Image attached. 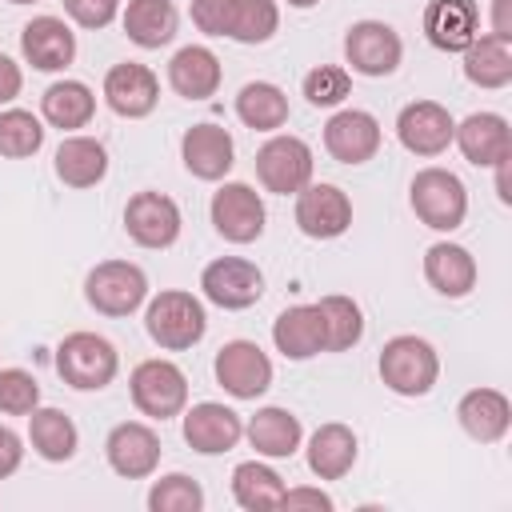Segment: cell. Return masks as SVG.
Here are the masks:
<instances>
[{"label": "cell", "mask_w": 512, "mask_h": 512, "mask_svg": "<svg viewBox=\"0 0 512 512\" xmlns=\"http://www.w3.org/2000/svg\"><path fill=\"white\" fill-rule=\"evenodd\" d=\"M28 440H32V448H36L40 460L64 464V460L76 456L80 432H76V424H72L68 412H60V408H40V404H36V408L28 412Z\"/></svg>", "instance_id": "obj_30"}, {"label": "cell", "mask_w": 512, "mask_h": 512, "mask_svg": "<svg viewBox=\"0 0 512 512\" xmlns=\"http://www.w3.org/2000/svg\"><path fill=\"white\" fill-rule=\"evenodd\" d=\"M356 464V432L348 424H320L308 440V468L320 480H344Z\"/></svg>", "instance_id": "obj_29"}, {"label": "cell", "mask_w": 512, "mask_h": 512, "mask_svg": "<svg viewBox=\"0 0 512 512\" xmlns=\"http://www.w3.org/2000/svg\"><path fill=\"white\" fill-rule=\"evenodd\" d=\"M452 132H456V120L436 100H412L396 116V136H400V144L412 156H440V152H448Z\"/></svg>", "instance_id": "obj_14"}, {"label": "cell", "mask_w": 512, "mask_h": 512, "mask_svg": "<svg viewBox=\"0 0 512 512\" xmlns=\"http://www.w3.org/2000/svg\"><path fill=\"white\" fill-rule=\"evenodd\" d=\"M220 56L204 44H184L172 60H168V84L176 96L184 100H208L220 88Z\"/></svg>", "instance_id": "obj_24"}, {"label": "cell", "mask_w": 512, "mask_h": 512, "mask_svg": "<svg viewBox=\"0 0 512 512\" xmlns=\"http://www.w3.org/2000/svg\"><path fill=\"white\" fill-rule=\"evenodd\" d=\"M236 116H240V124H248L256 132H276L288 124V96H284V88H276L268 80H252L236 96Z\"/></svg>", "instance_id": "obj_34"}, {"label": "cell", "mask_w": 512, "mask_h": 512, "mask_svg": "<svg viewBox=\"0 0 512 512\" xmlns=\"http://www.w3.org/2000/svg\"><path fill=\"white\" fill-rule=\"evenodd\" d=\"M160 100V80L148 64H136V60H124V64H112L108 76H104V104L124 116V120H140L156 108Z\"/></svg>", "instance_id": "obj_15"}, {"label": "cell", "mask_w": 512, "mask_h": 512, "mask_svg": "<svg viewBox=\"0 0 512 512\" xmlns=\"http://www.w3.org/2000/svg\"><path fill=\"white\" fill-rule=\"evenodd\" d=\"M320 324H324V352H348L364 336V316L352 296H324L316 300Z\"/></svg>", "instance_id": "obj_36"}, {"label": "cell", "mask_w": 512, "mask_h": 512, "mask_svg": "<svg viewBox=\"0 0 512 512\" xmlns=\"http://www.w3.org/2000/svg\"><path fill=\"white\" fill-rule=\"evenodd\" d=\"M272 344L284 360H312L324 352V324L316 304H292L272 320Z\"/></svg>", "instance_id": "obj_25"}, {"label": "cell", "mask_w": 512, "mask_h": 512, "mask_svg": "<svg viewBox=\"0 0 512 512\" xmlns=\"http://www.w3.org/2000/svg\"><path fill=\"white\" fill-rule=\"evenodd\" d=\"M144 328H148L152 344H160L164 352H184V348H192V344L204 340L208 316H204V304H200L192 292L164 288L160 296L148 300V308H144Z\"/></svg>", "instance_id": "obj_1"}, {"label": "cell", "mask_w": 512, "mask_h": 512, "mask_svg": "<svg viewBox=\"0 0 512 512\" xmlns=\"http://www.w3.org/2000/svg\"><path fill=\"white\" fill-rule=\"evenodd\" d=\"M212 224L216 232L228 240V244H252L260 240L264 232V200L252 184H240V180H228L212 192Z\"/></svg>", "instance_id": "obj_11"}, {"label": "cell", "mask_w": 512, "mask_h": 512, "mask_svg": "<svg viewBox=\"0 0 512 512\" xmlns=\"http://www.w3.org/2000/svg\"><path fill=\"white\" fill-rule=\"evenodd\" d=\"M292 8H312V4H320V0H288Z\"/></svg>", "instance_id": "obj_48"}, {"label": "cell", "mask_w": 512, "mask_h": 512, "mask_svg": "<svg viewBox=\"0 0 512 512\" xmlns=\"http://www.w3.org/2000/svg\"><path fill=\"white\" fill-rule=\"evenodd\" d=\"M256 176L264 192L296 196L304 184H312V148L300 136H272L256 152Z\"/></svg>", "instance_id": "obj_9"}, {"label": "cell", "mask_w": 512, "mask_h": 512, "mask_svg": "<svg viewBox=\"0 0 512 512\" xmlns=\"http://www.w3.org/2000/svg\"><path fill=\"white\" fill-rule=\"evenodd\" d=\"M84 300L100 316H132L148 300V276L132 260H104L84 276Z\"/></svg>", "instance_id": "obj_5"}, {"label": "cell", "mask_w": 512, "mask_h": 512, "mask_svg": "<svg viewBox=\"0 0 512 512\" xmlns=\"http://www.w3.org/2000/svg\"><path fill=\"white\" fill-rule=\"evenodd\" d=\"M180 208L164 192H136L124 204V232L140 248H172L180 236Z\"/></svg>", "instance_id": "obj_13"}, {"label": "cell", "mask_w": 512, "mask_h": 512, "mask_svg": "<svg viewBox=\"0 0 512 512\" xmlns=\"http://www.w3.org/2000/svg\"><path fill=\"white\" fill-rule=\"evenodd\" d=\"M104 456H108V464H112L116 476H124V480H144V476H152L156 464H160V436H156L148 424H140V420H124V424H116V428L108 432Z\"/></svg>", "instance_id": "obj_17"}, {"label": "cell", "mask_w": 512, "mask_h": 512, "mask_svg": "<svg viewBox=\"0 0 512 512\" xmlns=\"http://www.w3.org/2000/svg\"><path fill=\"white\" fill-rule=\"evenodd\" d=\"M244 436H248V444L256 448V456L288 460V456L300 448L304 428H300V420H296L288 408L268 404V408H256V416L244 424Z\"/></svg>", "instance_id": "obj_27"}, {"label": "cell", "mask_w": 512, "mask_h": 512, "mask_svg": "<svg viewBox=\"0 0 512 512\" xmlns=\"http://www.w3.org/2000/svg\"><path fill=\"white\" fill-rule=\"evenodd\" d=\"M424 36L440 52H464L480 36V8H476V0H428V8H424Z\"/></svg>", "instance_id": "obj_22"}, {"label": "cell", "mask_w": 512, "mask_h": 512, "mask_svg": "<svg viewBox=\"0 0 512 512\" xmlns=\"http://www.w3.org/2000/svg\"><path fill=\"white\" fill-rule=\"evenodd\" d=\"M400 56H404V44H400L396 28L384 20H356L344 32V60L360 76H372V80L392 76L400 68Z\"/></svg>", "instance_id": "obj_10"}, {"label": "cell", "mask_w": 512, "mask_h": 512, "mask_svg": "<svg viewBox=\"0 0 512 512\" xmlns=\"http://www.w3.org/2000/svg\"><path fill=\"white\" fill-rule=\"evenodd\" d=\"M456 420H460V428H464L472 440L496 444V440H504L508 428H512V404H508V396L496 392V388H472V392L460 396Z\"/></svg>", "instance_id": "obj_23"}, {"label": "cell", "mask_w": 512, "mask_h": 512, "mask_svg": "<svg viewBox=\"0 0 512 512\" xmlns=\"http://www.w3.org/2000/svg\"><path fill=\"white\" fill-rule=\"evenodd\" d=\"M232 496H236V504L248 508V512L280 508V500H284V480H280L268 464L244 460V464L232 468Z\"/></svg>", "instance_id": "obj_35"}, {"label": "cell", "mask_w": 512, "mask_h": 512, "mask_svg": "<svg viewBox=\"0 0 512 512\" xmlns=\"http://www.w3.org/2000/svg\"><path fill=\"white\" fill-rule=\"evenodd\" d=\"M44 144V124L28 108H4L0 112V156L4 160H28Z\"/></svg>", "instance_id": "obj_37"}, {"label": "cell", "mask_w": 512, "mask_h": 512, "mask_svg": "<svg viewBox=\"0 0 512 512\" xmlns=\"http://www.w3.org/2000/svg\"><path fill=\"white\" fill-rule=\"evenodd\" d=\"M296 228L308 240H336L352 228V200L336 184H304L296 192Z\"/></svg>", "instance_id": "obj_12"}, {"label": "cell", "mask_w": 512, "mask_h": 512, "mask_svg": "<svg viewBox=\"0 0 512 512\" xmlns=\"http://www.w3.org/2000/svg\"><path fill=\"white\" fill-rule=\"evenodd\" d=\"M280 28V8L276 0H236L232 12V40L236 44H264Z\"/></svg>", "instance_id": "obj_38"}, {"label": "cell", "mask_w": 512, "mask_h": 512, "mask_svg": "<svg viewBox=\"0 0 512 512\" xmlns=\"http://www.w3.org/2000/svg\"><path fill=\"white\" fill-rule=\"evenodd\" d=\"M20 460H24V440L8 424H0V480L12 476L20 468Z\"/></svg>", "instance_id": "obj_44"}, {"label": "cell", "mask_w": 512, "mask_h": 512, "mask_svg": "<svg viewBox=\"0 0 512 512\" xmlns=\"http://www.w3.org/2000/svg\"><path fill=\"white\" fill-rule=\"evenodd\" d=\"M180 160L196 180H224L236 164V144L220 124H192L180 140Z\"/></svg>", "instance_id": "obj_20"}, {"label": "cell", "mask_w": 512, "mask_h": 512, "mask_svg": "<svg viewBox=\"0 0 512 512\" xmlns=\"http://www.w3.org/2000/svg\"><path fill=\"white\" fill-rule=\"evenodd\" d=\"M40 404V384L24 368H0V412L4 416H28Z\"/></svg>", "instance_id": "obj_41"}, {"label": "cell", "mask_w": 512, "mask_h": 512, "mask_svg": "<svg viewBox=\"0 0 512 512\" xmlns=\"http://www.w3.org/2000/svg\"><path fill=\"white\" fill-rule=\"evenodd\" d=\"M408 204L432 232H456L468 216V192L464 180L448 168H420L408 188Z\"/></svg>", "instance_id": "obj_3"}, {"label": "cell", "mask_w": 512, "mask_h": 512, "mask_svg": "<svg viewBox=\"0 0 512 512\" xmlns=\"http://www.w3.org/2000/svg\"><path fill=\"white\" fill-rule=\"evenodd\" d=\"M120 356L116 344L96 332H68L56 348V372L76 392H100L116 380Z\"/></svg>", "instance_id": "obj_2"}, {"label": "cell", "mask_w": 512, "mask_h": 512, "mask_svg": "<svg viewBox=\"0 0 512 512\" xmlns=\"http://www.w3.org/2000/svg\"><path fill=\"white\" fill-rule=\"evenodd\" d=\"M464 76L476 88H504L512 80V40L492 36V32L476 36L464 48Z\"/></svg>", "instance_id": "obj_33"}, {"label": "cell", "mask_w": 512, "mask_h": 512, "mask_svg": "<svg viewBox=\"0 0 512 512\" xmlns=\"http://www.w3.org/2000/svg\"><path fill=\"white\" fill-rule=\"evenodd\" d=\"M60 184L68 188H92L108 176V148L92 136H64L52 160Z\"/></svg>", "instance_id": "obj_28"}, {"label": "cell", "mask_w": 512, "mask_h": 512, "mask_svg": "<svg viewBox=\"0 0 512 512\" xmlns=\"http://www.w3.org/2000/svg\"><path fill=\"white\" fill-rule=\"evenodd\" d=\"M92 112H96V96L84 80H56L40 96V116L60 132L84 128L92 120Z\"/></svg>", "instance_id": "obj_31"}, {"label": "cell", "mask_w": 512, "mask_h": 512, "mask_svg": "<svg viewBox=\"0 0 512 512\" xmlns=\"http://www.w3.org/2000/svg\"><path fill=\"white\" fill-rule=\"evenodd\" d=\"M176 4L172 0H128L124 8V36L136 48H164L176 36Z\"/></svg>", "instance_id": "obj_32"}, {"label": "cell", "mask_w": 512, "mask_h": 512, "mask_svg": "<svg viewBox=\"0 0 512 512\" xmlns=\"http://www.w3.org/2000/svg\"><path fill=\"white\" fill-rule=\"evenodd\" d=\"M204 300H212L224 312H244L264 296V272L244 256H216L200 272Z\"/></svg>", "instance_id": "obj_7"}, {"label": "cell", "mask_w": 512, "mask_h": 512, "mask_svg": "<svg viewBox=\"0 0 512 512\" xmlns=\"http://www.w3.org/2000/svg\"><path fill=\"white\" fill-rule=\"evenodd\" d=\"M380 380L396 396H428L440 376V356L424 336H392L380 348Z\"/></svg>", "instance_id": "obj_4"}, {"label": "cell", "mask_w": 512, "mask_h": 512, "mask_svg": "<svg viewBox=\"0 0 512 512\" xmlns=\"http://www.w3.org/2000/svg\"><path fill=\"white\" fill-rule=\"evenodd\" d=\"M324 148L340 164H364L380 152V120L364 108H340L324 124Z\"/></svg>", "instance_id": "obj_18"}, {"label": "cell", "mask_w": 512, "mask_h": 512, "mask_svg": "<svg viewBox=\"0 0 512 512\" xmlns=\"http://www.w3.org/2000/svg\"><path fill=\"white\" fill-rule=\"evenodd\" d=\"M8 4H40V0H8Z\"/></svg>", "instance_id": "obj_49"}, {"label": "cell", "mask_w": 512, "mask_h": 512, "mask_svg": "<svg viewBox=\"0 0 512 512\" xmlns=\"http://www.w3.org/2000/svg\"><path fill=\"white\" fill-rule=\"evenodd\" d=\"M508 4L512 0H492V36L512 40V24H508Z\"/></svg>", "instance_id": "obj_47"}, {"label": "cell", "mask_w": 512, "mask_h": 512, "mask_svg": "<svg viewBox=\"0 0 512 512\" xmlns=\"http://www.w3.org/2000/svg\"><path fill=\"white\" fill-rule=\"evenodd\" d=\"M424 280L440 296L460 300V296H468L476 288V260H472L468 248H460L452 240H440V244H432L424 252Z\"/></svg>", "instance_id": "obj_26"}, {"label": "cell", "mask_w": 512, "mask_h": 512, "mask_svg": "<svg viewBox=\"0 0 512 512\" xmlns=\"http://www.w3.org/2000/svg\"><path fill=\"white\" fill-rule=\"evenodd\" d=\"M348 92H352V76L340 64H316L304 76V96L312 108H336V104H344Z\"/></svg>", "instance_id": "obj_40"}, {"label": "cell", "mask_w": 512, "mask_h": 512, "mask_svg": "<svg viewBox=\"0 0 512 512\" xmlns=\"http://www.w3.org/2000/svg\"><path fill=\"white\" fill-rule=\"evenodd\" d=\"M216 384L236 400H256L272 388V360L256 340H228L216 352Z\"/></svg>", "instance_id": "obj_8"}, {"label": "cell", "mask_w": 512, "mask_h": 512, "mask_svg": "<svg viewBox=\"0 0 512 512\" xmlns=\"http://www.w3.org/2000/svg\"><path fill=\"white\" fill-rule=\"evenodd\" d=\"M64 12L80 28H108L120 12V0H64Z\"/></svg>", "instance_id": "obj_43"}, {"label": "cell", "mask_w": 512, "mask_h": 512, "mask_svg": "<svg viewBox=\"0 0 512 512\" xmlns=\"http://www.w3.org/2000/svg\"><path fill=\"white\" fill-rule=\"evenodd\" d=\"M280 508H316V512L324 508V512H332V496L320 492V488H284Z\"/></svg>", "instance_id": "obj_45"}, {"label": "cell", "mask_w": 512, "mask_h": 512, "mask_svg": "<svg viewBox=\"0 0 512 512\" xmlns=\"http://www.w3.org/2000/svg\"><path fill=\"white\" fill-rule=\"evenodd\" d=\"M148 508L152 512H200L204 488L184 472H168L148 488Z\"/></svg>", "instance_id": "obj_39"}, {"label": "cell", "mask_w": 512, "mask_h": 512, "mask_svg": "<svg viewBox=\"0 0 512 512\" xmlns=\"http://www.w3.org/2000/svg\"><path fill=\"white\" fill-rule=\"evenodd\" d=\"M128 384H132V404L152 420H172L188 404V376L172 360H140Z\"/></svg>", "instance_id": "obj_6"}, {"label": "cell", "mask_w": 512, "mask_h": 512, "mask_svg": "<svg viewBox=\"0 0 512 512\" xmlns=\"http://www.w3.org/2000/svg\"><path fill=\"white\" fill-rule=\"evenodd\" d=\"M244 436V420L240 412H232L228 404H216V400H204V404H192L184 412V440L192 452L200 456H220V452H232Z\"/></svg>", "instance_id": "obj_16"}, {"label": "cell", "mask_w": 512, "mask_h": 512, "mask_svg": "<svg viewBox=\"0 0 512 512\" xmlns=\"http://www.w3.org/2000/svg\"><path fill=\"white\" fill-rule=\"evenodd\" d=\"M452 140L460 144L464 160L476 164V168H492L500 160L512 156V132H508V120L500 112H472L456 124Z\"/></svg>", "instance_id": "obj_21"}, {"label": "cell", "mask_w": 512, "mask_h": 512, "mask_svg": "<svg viewBox=\"0 0 512 512\" xmlns=\"http://www.w3.org/2000/svg\"><path fill=\"white\" fill-rule=\"evenodd\" d=\"M20 52L36 72H64L76 60V32L60 16H32L20 32Z\"/></svg>", "instance_id": "obj_19"}, {"label": "cell", "mask_w": 512, "mask_h": 512, "mask_svg": "<svg viewBox=\"0 0 512 512\" xmlns=\"http://www.w3.org/2000/svg\"><path fill=\"white\" fill-rule=\"evenodd\" d=\"M24 88V76H20V64L12 56L0 52V104H12Z\"/></svg>", "instance_id": "obj_46"}, {"label": "cell", "mask_w": 512, "mask_h": 512, "mask_svg": "<svg viewBox=\"0 0 512 512\" xmlns=\"http://www.w3.org/2000/svg\"><path fill=\"white\" fill-rule=\"evenodd\" d=\"M232 12H236V0H192V24L204 36H228Z\"/></svg>", "instance_id": "obj_42"}]
</instances>
